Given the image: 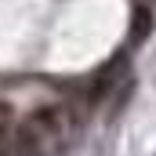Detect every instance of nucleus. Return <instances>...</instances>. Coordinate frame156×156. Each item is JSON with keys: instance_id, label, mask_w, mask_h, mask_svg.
<instances>
[{"instance_id": "nucleus-1", "label": "nucleus", "mask_w": 156, "mask_h": 156, "mask_svg": "<svg viewBox=\"0 0 156 156\" xmlns=\"http://www.w3.org/2000/svg\"><path fill=\"white\" fill-rule=\"evenodd\" d=\"M149 29H153V11H149L145 4H138L134 22H131V40H134V44H142V40L149 37Z\"/></svg>"}, {"instance_id": "nucleus-2", "label": "nucleus", "mask_w": 156, "mask_h": 156, "mask_svg": "<svg viewBox=\"0 0 156 156\" xmlns=\"http://www.w3.org/2000/svg\"><path fill=\"white\" fill-rule=\"evenodd\" d=\"M4 134H7V123H4V120H0V142H4Z\"/></svg>"}]
</instances>
